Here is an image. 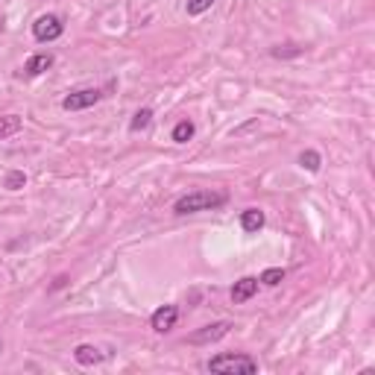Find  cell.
I'll use <instances>...</instances> for the list:
<instances>
[{
    "label": "cell",
    "mask_w": 375,
    "mask_h": 375,
    "mask_svg": "<svg viewBox=\"0 0 375 375\" xmlns=\"http://www.w3.org/2000/svg\"><path fill=\"white\" fill-rule=\"evenodd\" d=\"M229 203V193L226 191H208V188H200V191H191L185 197H179L173 212L179 217L185 214H197V212H214V208L226 205Z\"/></svg>",
    "instance_id": "obj_1"
},
{
    "label": "cell",
    "mask_w": 375,
    "mask_h": 375,
    "mask_svg": "<svg viewBox=\"0 0 375 375\" xmlns=\"http://www.w3.org/2000/svg\"><path fill=\"white\" fill-rule=\"evenodd\" d=\"M205 369L217 375H255L258 372V361L241 352H226V355H214L205 364Z\"/></svg>",
    "instance_id": "obj_2"
},
{
    "label": "cell",
    "mask_w": 375,
    "mask_h": 375,
    "mask_svg": "<svg viewBox=\"0 0 375 375\" xmlns=\"http://www.w3.org/2000/svg\"><path fill=\"white\" fill-rule=\"evenodd\" d=\"M62 33H65V24H62V18H59V15H53V12L38 15L36 24H33V36H36V41H41V44H50V41H56V38H62Z\"/></svg>",
    "instance_id": "obj_3"
},
{
    "label": "cell",
    "mask_w": 375,
    "mask_h": 375,
    "mask_svg": "<svg viewBox=\"0 0 375 375\" xmlns=\"http://www.w3.org/2000/svg\"><path fill=\"white\" fill-rule=\"evenodd\" d=\"M103 100V91L100 88H80V91H71L65 100H62V109L65 112H82V109H91Z\"/></svg>",
    "instance_id": "obj_4"
},
{
    "label": "cell",
    "mask_w": 375,
    "mask_h": 375,
    "mask_svg": "<svg viewBox=\"0 0 375 375\" xmlns=\"http://www.w3.org/2000/svg\"><path fill=\"white\" fill-rule=\"evenodd\" d=\"M232 332V323H226V320H220V323H212V325H203V328H197L193 334H188V343H193V346H208V343H217V340H223Z\"/></svg>",
    "instance_id": "obj_5"
},
{
    "label": "cell",
    "mask_w": 375,
    "mask_h": 375,
    "mask_svg": "<svg viewBox=\"0 0 375 375\" xmlns=\"http://www.w3.org/2000/svg\"><path fill=\"white\" fill-rule=\"evenodd\" d=\"M176 323H179L176 305H161L159 311H153V317H149V325H153V332H159V334H168Z\"/></svg>",
    "instance_id": "obj_6"
},
{
    "label": "cell",
    "mask_w": 375,
    "mask_h": 375,
    "mask_svg": "<svg viewBox=\"0 0 375 375\" xmlns=\"http://www.w3.org/2000/svg\"><path fill=\"white\" fill-rule=\"evenodd\" d=\"M255 293H258V279H255V276H244L241 281H235V288H232V302H235V305H244V302H249Z\"/></svg>",
    "instance_id": "obj_7"
},
{
    "label": "cell",
    "mask_w": 375,
    "mask_h": 375,
    "mask_svg": "<svg viewBox=\"0 0 375 375\" xmlns=\"http://www.w3.org/2000/svg\"><path fill=\"white\" fill-rule=\"evenodd\" d=\"M103 358H106V352H100L94 343H80V346L73 349V361L82 364V367H94V364L103 361Z\"/></svg>",
    "instance_id": "obj_8"
},
{
    "label": "cell",
    "mask_w": 375,
    "mask_h": 375,
    "mask_svg": "<svg viewBox=\"0 0 375 375\" xmlns=\"http://www.w3.org/2000/svg\"><path fill=\"white\" fill-rule=\"evenodd\" d=\"M50 68H53V53H36V56L27 59L24 73H27V77H41V73L50 71Z\"/></svg>",
    "instance_id": "obj_9"
},
{
    "label": "cell",
    "mask_w": 375,
    "mask_h": 375,
    "mask_svg": "<svg viewBox=\"0 0 375 375\" xmlns=\"http://www.w3.org/2000/svg\"><path fill=\"white\" fill-rule=\"evenodd\" d=\"M264 223H267V217H264L261 208H247V212H241V229L249 232V235L264 229Z\"/></svg>",
    "instance_id": "obj_10"
},
{
    "label": "cell",
    "mask_w": 375,
    "mask_h": 375,
    "mask_svg": "<svg viewBox=\"0 0 375 375\" xmlns=\"http://www.w3.org/2000/svg\"><path fill=\"white\" fill-rule=\"evenodd\" d=\"M21 129H24V117L21 115H3V117H0V141L18 135Z\"/></svg>",
    "instance_id": "obj_11"
},
{
    "label": "cell",
    "mask_w": 375,
    "mask_h": 375,
    "mask_svg": "<svg viewBox=\"0 0 375 375\" xmlns=\"http://www.w3.org/2000/svg\"><path fill=\"white\" fill-rule=\"evenodd\" d=\"M193 132H197V126H193L191 121H179V124L173 126V132H170V138H173L176 144H188V141L193 138Z\"/></svg>",
    "instance_id": "obj_12"
},
{
    "label": "cell",
    "mask_w": 375,
    "mask_h": 375,
    "mask_svg": "<svg viewBox=\"0 0 375 375\" xmlns=\"http://www.w3.org/2000/svg\"><path fill=\"white\" fill-rule=\"evenodd\" d=\"M284 270L281 267H267L264 273H261V279H258V284H267V288H276V284H281L284 281Z\"/></svg>",
    "instance_id": "obj_13"
},
{
    "label": "cell",
    "mask_w": 375,
    "mask_h": 375,
    "mask_svg": "<svg viewBox=\"0 0 375 375\" xmlns=\"http://www.w3.org/2000/svg\"><path fill=\"white\" fill-rule=\"evenodd\" d=\"M299 164H302L308 173H317V170H320V164H323V159H320L317 149H305V153L299 156Z\"/></svg>",
    "instance_id": "obj_14"
},
{
    "label": "cell",
    "mask_w": 375,
    "mask_h": 375,
    "mask_svg": "<svg viewBox=\"0 0 375 375\" xmlns=\"http://www.w3.org/2000/svg\"><path fill=\"white\" fill-rule=\"evenodd\" d=\"M149 124H153V109H138V112H135V117H132L129 129H132V132H141V129H147Z\"/></svg>",
    "instance_id": "obj_15"
},
{
    "label": "cell",
    "mask_w": 375,
    "mask_h": 375,
    "mask_svg": "<svg viewBox=\"0 0 375 375\" xmlns=\"http://www.w3.org/2000/svg\"><path fill=\"white\" fill-rule=\"evenodd\" d=\"M214 3H217V0H188V3H185V9H188V15H191V18H197V15L208 12V9H212Z\"/></svg>",
    "instance_id": "obj_16"
},
{
    "label": "cell",
    "mask_w": 375,
    "mask_h": 375,
    "mask_svg": "<svg viewBox=\"0 0 375 375\" xmlns=\"http://www.w3.org/2000/svg\"><path fill=\"white\" fill-rule=\"evenodd\" d=\"M24 185H27V176H24L21 170H15V173L6 176V188H9V191H21Z\"/></svg>",
    "instance_id": "obj_17"
}]
</instances>
